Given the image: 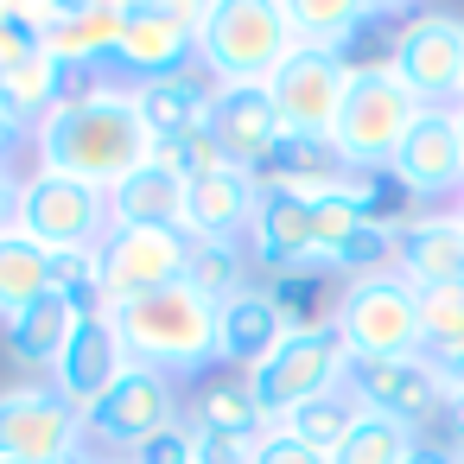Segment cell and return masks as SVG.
<instances>
[{
  "instance_id": "cell-40",
  "label": "cell",
  "mask_w": 464,
  "mask_h": 464,
  "mask_svg": "<svg viewBox=\"0 0 464 464\" xmlns=\"http://www.w3.org/2000/svg\"><path fill=\"white\" fill-rule=\"evenodd\" d=\"M407 464H464V451L445 445V439H420V445L407 451Z\"/></svg>"
},
{
  "instance_id": "cell-41",
  "label": "cell",
  "mask_w": 464,
  "mask_h": 464,
  "mask_svg": "<svg viewBox=\"0 0 464 464\" xmlns=\"http://www.w3.org/2000/svg\"><path fill=\"white\" fill-rule=\"evenodd\" d=\"M14 198H20V172L0 166V236H14Z\"/></svg>"
},
{
  "instance_id": "cell-22",
  "label": "cell",
  "mask_w": 464,
  "mask_h": 464,
  "mask_svg": "<svg viewBox=\"0 0 464 464\" xmlns=\"http://www.w3.org/2000/svg\"><path fill=\"white\" fill-rule=\"evenodd\" d=\"M77 324H83V312L64 293H45L20 318L0 324V343H7V356L26 369V382H52V369H58V356H64V343H71Z\"/></svg>"
},
{
  "instance_id": "cell-9",
  "label": "cell",
  "mask_w": 464,
  "mask_h": 464,
  "mask_svg": "<svg viewBox=\"0 0 464 464\" xmlns=\"http://www.w3.org/2000/svg\"><path fill=\"white\" fill-rule=\"evenodd\" d=\"M83 413L52 382L0 388V464H83Z\"/></svg>"
},
{
  "instance_id": "cell-45",
  "label": "cell",
  "mask_w": 464,
  "mask_h": 464,
  "mask_svg": "<svg viewBox=\"0 0 464 464\" xmlns=\"http://www.w3.org/2000/svg\"><path fill=\"white\" fill-rule=\"evenodd\" d=\"M458 109H464V77H458Z\"/></svg>"
},
{
  "instance_id": "cell-30",
  "label": "cell",
  "mask_w": 464,
  "mask_h": 464,
  "mask_svg": "<svg viewBox=\"0 0 464 464\" xmlns=\"http://www.w3.org/2000/svg\"><path fill=\"white\" fill-rule=\"evenodd\" d=\"M420 356L445 375L464 369V280L420 286Z\"/></svg>"
},
{
  "instance_id": "cell-31",
  "label": "cell",
  "mask_w": 464,
  "mask_h": 464,
  "mask_svg": "<svg viewBox=\"0 0 464 464\" xmlns=\"http://www.w3.org/2000/svg\"><path fill=\"white\" fill-rule=\"evenodd\" d=\"M375 0H286V20H293V39L299 45H318V52H350V39L369 26Z\"/></svg>"
},
{
  "instance_id": "cell-3",
  "label": "cell",
  "mask_w": 464,
  "mask_h": 464,
  "mask_svg": "<svg viewBox=\"0 0 464 464\" xmlns=\"http://www.w3.org/2000/svg\"><path fill=\"white\" fill-rule=\"evenodd\" d=\"M293 20L286 0H210V20L198 33V71L217 90H267V77L286 64L293 52Z\"/></svg>"
},
{
  "instance_id": "cell-19",
  "label": "cell",
  "mask_w": 464,
  "mask_h": 464,
  "mask_svg": "<svg viewBox=\"0 0 464 464\" xmlns=\"http://www.w3.org/2000/svg\"><path fill=\"white\" fill-rule=\"evenodd\" d=\"M248 255H255V274H293V267H318V229H312V204L299 198H280V191H261L255 204V223H248Z\"/></svg>"
},
{
  "instance_id": "cell-14",
  "label": "cell",
  "mask_w": 464,
  "mask_h": 464,
  "mask_svg": "<svg viewBox=\"0 0 464 464\" xmlns=\"http://www.w3.org/2000/svg\"><path fill=\"white\" fill-rule=\"evenodd\" d=\"M26 20L39 26L45 39V58L52 64H71V71H115V45H121V20H128V0H45L33 7L26 0Z\"/></svg>"
},
{
  "instance_id": "cell-18",
  "label": "cell",
  "mask_w": 464,
  "mask_h": 464,
  "mask_svg": "<svg viewBox=\"0 0 464 464\" xmlns=\"http://www.w3.org/2000/svg\"><path fill=\"white\" fill-rule=\"evenodd\" d=\"M210 140H217L223 166L255 172V166L286 140V128H280V115H274L267 90L242 83V90H217V102H210Z\"/></svg>"
},
{
  "instance_id": "cell-23",
  "label": "cell",
  "mask_w": 464,
  "mask_h": 464,
  "mask_svg": "<svg viewBox=\"0 0 464 464\" xmlns=\"http://www.w3.org/2000/svg\"><path fill=\"white\" fill-rule=\"evenodd\" d=\"M255 204H261L255 172L223 166V172H210V179H198V185L185 191V236H191V242H204V236H242V242H248Z\"/></svg>"
},
{
  "instance_id": "cell-37",
  "label": "cell",
  "mask_w": 464,
  "mask_h": 464,
  "mask_svg": "<svg viewBox=\"0 0 464 464\" xmlns=\"http://www.w3.org/2000/svg\"><path fill=\"white\" fill-rule=\"evenodd\" d=\"M128 464H204V451H198V432L179 420V426H166V432H153Z\"/></svg>"
},
{
  "instance_id": "cell-28",
  "label": "cell",
  "mask_w": 464,
  "mask_h": 464,
  "mask_svg": "<svg viewBox=\"0 0 464 464\" xmlns=\"http://www.w3.org/2000/svg\"><path fill=\"white\" fill-rule=\"evenodd\" d=\"M261 293L274 299V312H280L286 331H312V324H331V312L343 299V280L324 274V267H293V274L261 280Z\"/></svg>"
},
{
  "instance_id": "cell-43",
  "label": "cell",
  "mask_w": 464,
  "mask_h": 464,
  "mask_svg": "<svg viewBox=\"0 0 464 464\" xmlns=\"http://www.w3.org/2000/svg\"><path fill=\"white\" fill-rule=\"evenodd\" d=\"M451 121H458V147H464V109H451Z\"/></svg>"
},
{
  "instance_id": "cell-29",
  "label": "cell",
  "mask_w": 464,
  "mask_h": 464,
  "mask_svg": "<svg viewBox=\"0 0 464 464\" xmlns=\"http://www.w3.org/2000/svg\"><path fill=\"white\" fill-rule=\"evenodd\" d=\"M185 420L198 432H223V439H261V413H255V394H248V375H210L198 382V401L185 407Z\"/></svg>"
},
{
  "instance_id": "cell-32",
  "label": "cell",
  "mask_w": 464,
  "mask_h": 464,
  "mask_svg": "<svg viewBox=\"0 0 464 464\" xmlns=\"http://www.w3.org/2000/svg\"><path fill=\"white\" fill-rule=\"evenodd\" d=\"M52 293V255L26 236H0V324Z\"/></svg>"
},
{
  "instance_id": "cell-34",
  "label": "cell",
  "mask_w": 464,
  "mask_h": 464,
  "mask_svg": "<svg viewBox=\"0 0 464 464\" xmlns=\"http://www.w3.org/2000/svg\"><path fill=\"white\" fill-rule=\"evenodd\" d=\"M426 432L401 426V420H382V413H362L350 426V439L331 451V464H407V451L420 445Z\"/></svg>"
},
{
  "instance_id": "cell-15",
  "label": "cell",
  "mask_w": 464,
  "mask_h": 464,
  "mask_svg": "<svg viewBox=\"0 0 464 464\" xmlns=\"http://www.w3.org/2000/svg\"><path fill=\"white\" fill-rule=\"evenodd\" d=\"M96 261H102V299L121 305V299H140L153 286L185 280L191 236L185 229H109L96 242Z\"/></svg>"
},
{
  "instance_id": "cell-2",
  "label": "cell",
  "mask_w": 464,
  "mask_h": 464,
  "mask_svg": "<svg viewBox=\"0 0 464 464\" xmlns=\"http://www.w3.org/2000/svg\"><path fill=\"white\" fill-rule=\"evenodd\" d=\"M109 324L121 331V350L140 369H160L172 382L217 369V305L191 280H172V286L109 305Z\"/></svg>"
},
{
  "instance_id": "cell-46",
  "label": "cell",
  "mask_w": 464,
  "mask_h": 464,
  "mask_svg": "<svg viewBox=\"0 0 464 464\" xmlns=\"http://www.w3.org/2000/svg\"><path fill=\"white\" fill-rule=\"evenodd\" d=\"M458 210H464V198H458Z\"/></svg>"
},
{
  "instance_id": "cell-25",
  "label": "cell",
  "mask_w": 464,
  "mask_h": 464,
  "mask_svg": "<svg viewBox=\"0 0 464 464\" xmlns=\"http://www.w3.org/2000/svg\"><path fill=\"white\" fill-rule=\"evenodd\" d=\"M185 179L166 172L160 160H147L134 179H121L109 191V223L115 229H185Z\"/></svg>"
},
{
  "instance_id": "cell-42",
  "label": "cell",
  "mask_w": 464,
  "mask_h": 464,
  "mask_svg": "<svg viewBox=\"0 0 464 464\" xmlns=\"http://www.w3.org/2000/svg\"><path fill=\"white\" fill-rule=\"evenodd\" d=\"M20 147H33V134H26V128H14L7 115H0V166H14V153H20Z\"/></svg>"
},
{
  "instance_id": "cell-21",
  "label": "cell",
  "mask_w": 464,
  "mask_h": 464,
  "mask_svg": "<svg viewBox=\"0 0 464 464\" xmlns=\"http://www.w3.org/2000/svg\"><path fill=\"white\" fill-rule=\"evenodd\" d=\"M280 337H286V324H280L274 299L261 293V280H255L248 293H236L229 305H217V369L255 375V369L280 350Z\"/></svg>"
},
{
  "instance_id": "cell-11",
  "label": "cell",
  "mask_w": 464,
  "mask_h": 464,
  "mask_svg": "<svg viewBox=\"0 0 464 464\" xmlns=\"http://www.w3.org/2000/svg\"><path fill=\"white\" fill-rule=\"evenodd\" d=\"M401 90L420 102V109H458V77H464V14H445V7H420L394 45V64Z\"/></svg>"
},
{
  "instance_id": "cell-7",
  "label": "cell",
  "mask_w": 464,
  "mask_h": 464,
  "mask_svg": "<svg viewBox=\"0 0 464 464\" xmlns=\"http://www.w3.org/2000/svg\"><path fill=\"white\" fill-rule=\"evenodd\" d=\"M331 331L343 337V350L356 362H388V356H420V286L407 274H382V280H356L343 286Z\"/></svg>"
},
{
  "instance_id": "cell-16",
  "label": "cell",
  "mask_w": 464,
  "mask_h": 464,
  "mask_svg": "<svg viewBox=\"0 0 464 464\" xmlns=\"http://www.w3.org/2000/svg\"><path fill=\"white\" fill-rule=\"evenodd\" d=\"M401 191L420 204V210H439V204H458L464 198V147H458V121L451 109H426L413 121V134L401 140L394 166Z\"/></svg>"
},
{
  "instance_id": "cell-44",
  "label": "cell",
  "mask_w": 464,
  "mask_h": 464,
  "mask_svg": "<svg viewBox=\"0 0 464 464\" xmlns=\"http://www.w3.org/2000/svg\"><path fill=\"white\" fill-rule=\"evenodd\" d=\"M83 464H121V458H96V451H90V458H83Z\"/></svg>"
},
{
  "instance_id": "cell-12",
  "label": "cell",
  "mask_w": 464,
  "mask_h": 464,
  "mask_svg": "<svg viewBox=\"0 0 464 464\" xmlns=\"http://www.w3.org/2000/svg\"><path fill=\"white\" fill-rule=\"evenodd\" d=\"M343 388L356 394L362 413H382V420H401V426L426 432V426H439V413H445L451 375L432 369L426 356H388V362H356V356H350Z\"/></svg>"
},
{
  "instance_id": "cell-1",
  "label": "cell",
  "mask_w": 464,
  "mask_h": 464,
  "mask_svg": "<svg viewBox=\"0 0 464 464\" xmlns=\"http://www.w3.org/2000/svg\"><path fill=\"white\" fill-rule=\"evenodd\" d=\"M33 160H39V172L83 179L96 191H115L121 179H134L153 160V134L140 121L134 83L102 77L90 96L45 115V128H33Z\"/></svg>"
},
{
  "instance_id": "cell-39",
  "label": "cell",
  "mask_w": 464,
  "mask_h": 464,
  "mask_svg": "<svg viewBox=\"0 0 464 464\" xmlns=\"http://www.w3.org/2000/svg\"><path fill=\"white\" fill-rule=\"evenodd\" d=\"M439 426H445V445H458V451H464V382H451V394H445V413H439Z\"/></svg>"
},
{
  "instance_id": "cell-5",
  "label": "cell",
  "mask_w": 464,
  "mask_h": 464,
  "mask_svg": "<svg viewBox=\"0 0 464 464\" xmlns=\"http://www.w3.org/2000/svg\"><path fill=\"white\" fill-rule=\"evenodd\" d=\"M343 369H350V350L331 324H312V331H286L280 350L248 375V394H255V413L261 426H286L305 401L343 388Z\"/></svg>"
},
{
  "instance_id": "cell-20",
  "label": "cell",
  "mask_w": 464,
  "mask_h": 464,
  "mask_svg": "<svg viewBox=\"0 0 464 464\" xmlns=\"http://www.w3.org/2000/svg\"><path fill=\"white\" fill-rule=\"evenodd\" d=\"M401 274L413 286H451V280H464V210L458 204L413 210L401 223Z\"/></svg>"
},
{
  "instance_id": "cell-6",
  "label": "cell",
  "mask_w": 464,
  "mask_h": 464,
  "mask_svg": "<svg viewBox=\"0 0 464 464\" xmlns=\"http://www.w3.org/2000/svg\"><path fill=\"white\" fill-rule=\"evenodd\" d=\"M109 191L64 179V172H20V198H14V236L39 242L45 255L58 248H96L109 236Z\"/></svg>"
},
{
  "instance_id": "cell-10",
  "label": "cell",
  "mask_w": 464,
  "mask_h": 464,
  "mask_svg": "<svg viewBox=\"0 0 464 464\" xmlns=\"http://www.w3.org/2000/svg\"><path fill=\"white\" fill-rule=\"evenodd\" d=\"M343 90H350V64L337 52H318V45H293L286 64L267 77V102L286 128V140H331V121L343 109Z\"/></svg>"
},
{
  "instance_id": "cell-38",
  "label": "cell",
  "mask_w": 464,
  "mask_h": 464,
  "mask_svg": "<svg viewBox=\"0 0 464 464\" xmlns=\"http://www.w3.org/2000/svg\"><path fill=\"white\" fill-rule=\"evenodd\" d=\"M248 464H331V458H324V451H312V445H299L293 432H280V426H267Z\"/></svg>"
},
{
  "instance_id": "cell-17",
  "label": "cell",
  "mask_w": 464,
  "mask_h": 464,
  "mask_svg": "<svg viewBox=\"0 0 464 464\" xmlns=\"http://www.w3.org/2000/svg\"><path fill=\"white\" fill-rule=\"evenodd\" d=\"M128 375V350H121V331L109 324V312H96V318H83L77 331H71V343H64V356H58V369H52V388L77 407V413H90L115 382Z\"/></svg>"
},
{
  "instance_id": "cell-47",
  "label": "cell",
  "mask_w": 464,
  "mask_h": 464,
  "mask_svg": "<svg viewBox=\"0 0 464 464\" xmlns=\"http://www.w3.org/2000/svg\"><path fill=\"white\" fill-rule=\"evenodd\" d=\"M204 464H210V458H204Z\"/></svg>"
},
{
  "instance_id": "cell-35",
  "label": "cell",
  "mask_w": 464,
  "mask_h": 464,
  "mask_svg": "<svg viewBox=\"0 0 464 464\" xmlns=\"http://www.w3.org/2000/svg\"><path fill=\"white\" fill-rule=\"evenodd\" d=\"M153 160H160L166 172H179L185 185H198V179L223 172V153H217L210 128H204V134H179V140H160V147H153Z\"/></svg>"
},
{
  "instance_id": "cell-24",
  "label": "cell",
  "mask_w": 464,
  "mask_h": 464,
  "mask_svg": "<svg viewBox=\"0 0 464 464\" xmlns=\"http://www.w3.org/2000/svg\"><path fill=\"white\" fill-rule=\"evenodd\" d=\"M134 102H140V121L160 140H179V134H204L210 128V102H217V83L204 71H179V77H160V83H134Z\"/></svg>"
},
{
  "instance_id": "cell-13",
  "label": "cell",
  "mask_w": 464,
  "mask_h": 464,
  "mask_svg": "<svg viewBox=\"0 0 464 464\" xmlns=\"http://www.w3.org/2000/svg\"><path fill=\"white\" fill-rule=\"evenodd\" d=\"M198 71V33L185 20L179 0H128V20H121V45H115V71L121 83H160Z\"/></svg>"
},
{
  "instance_id": "cell-27",
  "label": "cell",
  "mask_w": 464,
  "mask_h": 464,
  "mask_svg": "<svg viewBox=\"0 0 464 464\" xmlns=\"http://www.w3.org/2000/svg\"><path fill=\"white\" fill-rule=\"evenodd\" d=\"M185 280L210 299V305H229L236 293L255 286V255L242 236H204L191 242V261H185Z\"/></svg>"
},
{
  "instance_id": "cell-8",
  "label": "cell",
  "mask_w": 464,
  "mask_h": 464,
  "mask_svg": "<svg viewBox=\"0 0 464 464\" xmlns=\"http://www.w3.org/2000/svg\"><path fill=\"white\" fill-rule=\"evenodd\" d=\"M179 420H185L179 382L160 375V369L128 362V375L83 413V445H90L96 458H121V464H128L153 432H166V426H179Z\"/></svg>"
},
{
  "instance_id": "cell-4",
  "label": "cell",
  "mask_w": 464,
  "mask_h": 464,
  "mask_svg": "<svg viewBox=\"0 0 464 464\" xmlns=\"http://www.w3.org/2000/svg\"><path fill=\"white\" fill-rule=\"evenodd\" d=\"M420 115H426V109L401 90L394 71H356L324 147H331V160H337L343 172H388Z\"/></svg>"
},
{
  "instance_id": "cell-33",
  "label": "cell",
  "mask_w": 464,
  "mask_h": 464,
  "mask_svg": "<svg viewBox=\"0 0 464 464\" xmlns=\"http://www.w3.org/2000/svg\"><path fill=\"white\" fill-rule=\"evenodd\" d=\"M356 420H362L356 394H350V388H331V394L305 401V407H299V413H293L280 432H293L299 445H312V451H324V458H331V451L350 439V426H356Z\"/></svg>"
},
{
  "instance_id": "cell-36",
  "label": "cell",
  "mask_w": 464,
  "mask_h": 464,
  "mask_svg": "<svg viewBox=\"0 0 464 464\" xmlns=\"http://www.w3.org/2000/svg\"><path fill=\"white\" fill-rule=\"evenodd\" d=\"M39 52H45V39L26 20V7H0V71H14V64L39 58Z\"/></svg>"
},
{
  "instance_id": "cell-26",
  "label": "cell",
  "mask_w": 464,
  "mask_h": 464,
  "mask_svg": "<svg viewBox=\"0 0 464 464\" xmlns=\"http://www.w3.org/2000/svg\"><path fill=\"white\" fill-rule=\"evenodd\" d=\"M255 185L261 191H280V198H299V204H318L343 185V166L331 160V147L318 140H280L261 166H255Z\"/></svg>"
}]
</instances>
